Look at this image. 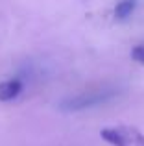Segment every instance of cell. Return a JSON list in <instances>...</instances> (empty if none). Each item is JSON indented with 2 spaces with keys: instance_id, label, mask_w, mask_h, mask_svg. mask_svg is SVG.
Masks as SVG:
<instances>
[{
  "instance_id": "obj_3",
  "label": "cell",
  "mask_w": 144,
  "mask_h": 146,
  "mask_svg": "<svg viewBox=\"0 0 144 146\" xmlns=\"http://www.w3.org/2000/svg\"><path fill=\"white\" fill-rule=\"evenodd\" d=\"M100 137L111 146H129L126 135L122 133L120 128H105V129L100 131Z\"/></svg>"
},
{
  "instance_id": "obj_5",
  "label": "cell",
  "mask_w": 144,
  "mask_h": 146,
  "mask_svg": "<svg viewBox=\"0 0 144 146\" xmlns=\"http://www.w3.org/2000/svg\"><path fill=\"white\" fill-rule=\"evenodd\" d=\"M120 129H122V133L126 135L129 146H144V135L137 128H120Z\"/></svg>"
},
{
  "instance_id": "obj_2",
  "label": "cell",
  "mask_w": 144,
  "mask_h": 146,
  "mask_svg": "<svg viewBox=\"0 0 144 146\" xmlns=\"http://www.w3.org/2000/svg\"><path fill=\"white\" fill-rule=\"evenodd\" d=\"M22 93V82L17 78L0 83V102H11Z\"/></svg>"
},
{
  "instance_id": "obj_6",
  "label": "cell",
  "mask_w": 144,
  "mask_h": 146,
  "mask_svg": "<svg viewBox=\"0 0 144 146\" xmlns=\"http://www.w3.org/2000/svg\"><path fill=\"white\" fill-rule=\"evenodd\" d=\"M131 57H133L139 65H144V44H137V46L131 50Z\"/></svg>"
},
{
  "instance_id": "obj_4",
  "label": "cell",
  "mask_w": 144,
  "mask_h": 146,
  "mask_svg": "<svg viewBox=\"0 0 144 146\" xmlns=\"http://www.w3.org/2000/svg\"><path fill=\"white\" fill-rule=\"evenodd\" d=\"M137 7V0H120L115 6V19L116 21H126L131 17V13Z\"/></svg>"
},
{
  "instance_id": "obj_1",
  "label": "cell",
  "mask_w": 144,
  "mask_h": 146,
  "mask_svg": "<svg viewBox=\"0 0 144 146\" xmlns=\"http://www.w3.org/2000/svg\"><path fill=\"white\" fill-rule=\"evenodd\" d=\"M118 94V91L115 89H100V91H87V93L76 94V96H70L67 100L61 102V109L63 111H83L89 109V107L100 106V104H105L109 100H113Z\"/></svg>"
}]
</instances>
